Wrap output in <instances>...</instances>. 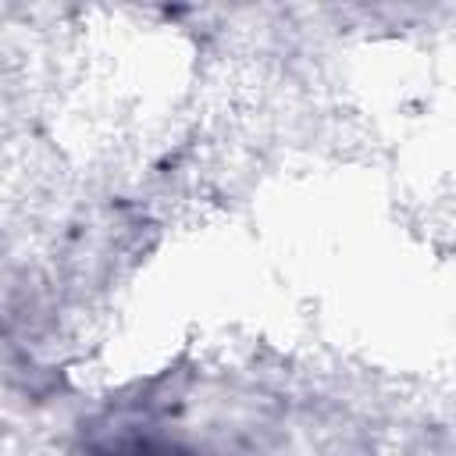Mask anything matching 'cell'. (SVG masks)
<instances>
[{"mask_svg":"<svg viewBox=\"0 0 456 456\" xmlns=\"http://www.w3.org/2000/svg\"><path fill=\"white\" fill-rule=\"evenodd\" d=\"M93 456H200V452L178 442H164V438H118V442L100 445Z\"/></svg>","mask_w":456,"mask_h":456,"instance_id":"cell-1","label":"cell"}]
</instances>
